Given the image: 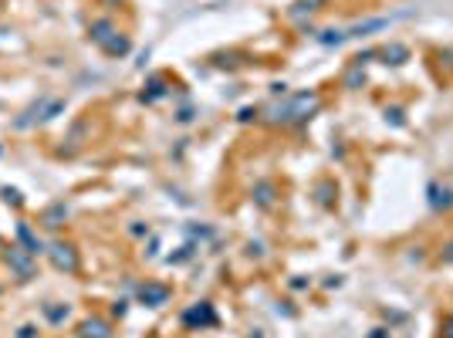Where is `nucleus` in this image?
<instances>
[{
	"instance_id": "f257e3e1",
	"label": "nucleus",
	"mask_w": 453,
	"mask_h": 338,
	"mask_svg": "<svg viewBox=\"0 0 453 338\" xmlns=\"http://www.w3.org/2000/svg\"><path fill=\"white\" fill-rule=\"evenodd\" d=\"M51 254H55V264H57V268H68V271L75 268V254H71V247L55 244V247H51Z\"/></svg>"
},
{
	"instance_id": "f03ea898",
	"label": "nucleus",
	"mask_w": 453,
	"mask_h": 338,
	"mask_svg": "<svg viewBox=\"0 0 453 338\" xmlns=\"http://www.w3.org/2000/svg\"><path fill=\"white\" fill-rule=\"evenodd\" d=\"M105 335H109L105 325H99V322H95V325H92V322L85 325V338H105Z\"/></svg>"
}]
</instances>
